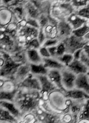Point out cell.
<instances>
[{"label":"cell","mask_w":89,"mask_h":123,"mask_svg":"<svg viewBox=\"0 0 89 123\" xmlns=\"http://www.w3.org/2000/svg\"><path fill=\"white\" fill-rule=\"evenodd\" d=\"M65 48L64 44H61L57 47L56 55L62 56L65 51Z\"/></svg>","instance_id":"22"},{"label":"cell","mask_w":89,"mask_h":123,"mask_svg":"<svg viewBox=\"0 0 89 123\" xmlns=\"http://www.w3.org/2000/svg\"><path fill=\"white\" fill-rule=\"evenodd\" d=\"M83 49L85 50V52L89 55V45L87 44L85 45L84 46Z\"/></svg>","instance_id":"37"},{"label":"cell","mask_w":89,"mask_h":123,"mask_svg":"<svg viewBox=\"0 0 89 123\" xmlns=\"http://www.w3.org/2000/svg\"><path fill=\"white\" fill-rule=\"evenodd\" d=\"M30 68L27 66L20 67L18 69V73L20 75H25L29 72Z\"/></svg>","instance_id":"19"},{"label":"cell","mask_w":89,"mask_h":123,"mask_svg":"<svg viewBox=\"0 0 89 123\" xmlns=\"http://www.w3.org/2000/svg\"><path fill=\"white\" fill-rule=\"evenodd\" d=\"M61 75L62 85L67 89H72L75 86L76 75L71 71H65L62 72Z\"/></svg>","instance_id":"2"},{"label":"cell","mask_w":89,"mask_h":123,"mask_svg":"<svg viewBox=\"0 0 89 123\" xmlns=\"http://www.w3.org/2000/svg\"><path fill=\"white\" fill-rule=\"evenodd\" d=\"M75 86L78 89L83 90L88 93L89 85L88 78L86 74H81L76 77Z\"/></svg>","instance_id":"3"},{"label":"cell","mask_w":89,"mask_h":123,"mask_svg":"<svg viewBox=\"0 0 89 123\" xmlns=\"http://www.w3.org/2000/svg\"><path fill=\"white\" fill-rule=\"evenodd\" d=\"M69 20L72 25L74 29L76 30L80 27L85 22V19L79 18L77 16H72L69 18Z\"/></svg>","instance_id":"12"},{"label":"cell","mask_w":89,"mask_h":123,"mask_svg":"<svg viewBox=\"0 0 89 123\" xmlns=\"http://www.w3.org/2000/svg\"><path fill=\"white\" fill-rule=\"evenodd\" d=\"M4 61L2 59L0 58V66H1L3 65Z\"/></svg>","instance_id":"38"},{"label":"cell","mask_w":89,"mask_h":123,"mask_svg":"<svg viewBox=\"0 0 89 123\" xmlns=\"http://www.w3.org/2000/svg\"><path fill=\"white\" fill-rule=\"evenodd\" d=\"M57 34L61 38H66L70 35L71 32V28L67 24L60 23L57 27Z\"/></svg>","instance_id":"7"},{"label":"cell","mask_w":89,"mask_h":123,"mask_svg":"<svg viewBox=\"0 0 89 123\" xmlns=\"http://www.w3.org/2000/svg\"><path fill=\"white\" fill-rule=\"evenodd\" d=\"M68 66L70 71L76 74H86L87 72V66L78 60L73 61Z\"/></svg>","instance_id":"4"},{"label":"cell","mask_w":89,"mask_h":123,"mask_svg":"<svg viewBox=\"0 0 89 123\" xmlns=\"http://www.w3.org/2000/svg\"><path fill=\"white\" fill-rule=\"evenodd\" d=\"M25 58V55L23 52L19 53L15 57V60L17 62H20Z\"/></svg>","instance_id":"29"},{"label":"cell","mask_w":89,"mask_h":123,"mask_svg":"<svg viewBox=\"0 0 89 123\" xmlns=\"http://www.w3.org/2000/svg\"><path fill=\"white\" fill-rule=\"evenodd\" d=\"M82 50L83 49H78L74 52L73 57H74L75 59L78 60L80 58Z\"/></svg>","instance_id":"33"},{"label":"cell","mask_w":89,"mask_h":123,"mask_svg":"<svg viewBox=\"0 0 89 123\" xmlns=\"http://www.w3.org/2000/svg\"><path fill=\"white\" fill-rule=\"evenodd\" d=\"M48 78L50 81L58 88L63 89L62 81V75L57 70H52L48 73Z\"/></svg>","instance_id":"5"},{"label":"cell","mask_w":89,"mask_h":123,"mask_svg":"<svg viewBox=\"0 0 89 123\" xmlns=\"http://www.w3.org/2000/svg\"><path fill=\"white\" fill-rule=\"evenodd\" d=\"M40 52L41 55L43 57H48L51 56L48 50L45 47L41 48L40 49Z\"/></svg>","instance_id":"27"},{"label":"cell","mask_w":89,"mask_h":123,"mask_svg":"<svg viewBox=\"0 0 89 123\" xmlns=\"http://www.w3.org/2000/svg\"><path fill=\"white\" fill-rule=\"evenodd\" d=\"M23 85L27 88L40 90L41 86L39 80L35 78H29L25 79L23 82Z\"/></svg>","instance_id":"10"},{"label":"cell","mask_w":89,"mask_h":123,"mask_svg":"<svg viewBox=\"0 0 89 123\" xmlns=\"http://www.w3.org/2000/svg\"><path fill=\"white\" fill-rule=\"evenodd\" d=\"M87 0H73V4L77 6H82L86 4Z\"/></svg>","instance_id":"30"},{"label":"cell","mask_w":89,"mask_h":123,"mask_svg":"<svg viewBox=\"0 0 89 123\" xmlns=\"http://www.w3.org/2000/svg\"><path fill=\"white\" fill-rule=\"evenodd\" d=\"M86 53L82 52L81 53L80 58L81 59V62L83 63L84 64L87 66H89V55H87Z\"/></svg>","instance_id":"20"},{"label":"cell","mask_w":89,"mask_h":123,"mask_svg":"<svg viewBox=\"0 0 89 123\" xmlns=\"http://www.w3.org/2000/svg\"><path fill=\"white\" fill-rule=\"evenodd\" d=\"M73 56L71 54H67L62 55L60 58V60L67 66H68L73 61Z\"/></svg>","instance_id":"18"},{"label":"cell","mask_w":89,"mask_h":123,"mask_svg":"<svg viewBox=\"0 0 89 123\" xmlns=\"http://www.w3.org/2000/svg\"><path fill=\"white\" fill-rule=\"evenodd\" d=\"M47 49L50 54V55L52 56L56 55L57 47H48Z\"/></svg>","instance_id":"31"},{"label":"cell","mask_w":89,"mask_h":123,"mask_svg":"<svg viewBox=\"0 0 89 123\" xmlns=\"http://www.w3.org/2000/svg\"><path fill=\"white\" fill-rule=\"evenodd\" d=\"M29 12L32 17L36 18L38 16L37 10L33 6H31L29 9Z\"/></svg>","instance_id":"28"},{"label":"cell","mask_w":89,"mask_h":123,"mask_svg":"<svg viewBox=\"0 0 89 123\" xmlns=\"http://www.w3.org/2000/svg\"><path fill=\"white\" fill-rule=\"evenodd\" d=\"M26 34L28 35H34L35 36L37 35V31L35 29L28 28L25 31Z\"/></svg>","instance_id":"26"},{"label":"cell","mask_w":89,"mask_h":123,"mask_svg":"<svg viewBox=\"0 0 89 123\" xmlns=\"http://www.w3.org/2000/svg\"><path fill=\"white\" fill-rule=\"evenodd\" d=\"M0 116L3 119L7 120H12L14 119L13 117L10 115L8 111L4 110L0 111Z\"/></svg>","instance_id":"21"},{"label":"cell","mask_w":89,"mask_h":123,"mask_svg":"<svg viewBox=\"0 0 89 123\" xmlns=\"http://www.w3.org/2000/svg\"><path fill=\"white\" fill-rule=\"evenodd\" d=\"M89 8H85L81 10L78 12V15L81 16L89 18Z\"/></svg>","instance_id":"23"},{"label":"cell","mask_w":89,"mask_h":123,"mask_svg":"<svg viewBox=\"0 0 89 123\" xmlns=\"http://www.w3.org/2000/svg\"><path fill=\"white\" fill-rule=\"evenodd\" d=\"M40 43L37 39H34L30 43V45L34 47L35 48H38L40 46Z\"/></svg>","instance_id":"32"},{"label":"cell","mask_w":89,"mask_h":123,"mask_svg":"<svg viewBox=\"0 0 89 123\" xmlns=\"http://www.w3.org/2000/svg\"><path fill=\"white\" fill-rule=\"evenodd\" d=\"M39 81L41 86V91L44 92H48L55 88L54 85L47 77L44 75H40Z\"/></svg>","instance_id":"6"},{"label":"cell","mask_w":89,"mask_h":123,"mask_svg":"<svg viewBox=\"0 0 89 123\" xmlns=\"http://www.w3.org/2000/svg\"><path fill=\"white\" fill-rule=\"evenodd\" d=\"M47 22V20L46 18L44 17H41L40 21V25L42 27L44 26Z\"/></svg>","instance_id":"35"},{"label":"cell","mask_w":89,"mask_h":123,"mask_svg":"<svg viewBox=\"0 0 89 123\" xmlns=\"http://www.w3.org/2000/svg\"><path fill=\"white\" fill-rule=\"evenodd\" d=\"M28 23L30 25L32 26H34L36 27H38L39 26L38 25L37 23L34 20H32V19H30V20L28 21Z\"/></svg>","instance_id":"36"},{"label":"cell","mask_w":89,"mask_h":123,"mask_svg":"<svg viewBox=\"0 0 89 123\" xmlns=\"http://www.w3.org/2000/svg\"><path fill=\"white\" fill-rule=\"evenodd\" d=\"M89 31V26L85 25L83 27H80L72 31L74 35L78 37L81 38L85 36Z\"/></svg>","instance_id":"16"},{"label":"cell","mask_w":89,"mask_h":123,"mask_svg":"<svg viewBox=\"0 0 89 123\" xmlns=\"http://www.w3.org/2000/svg\"><path fill=\"white\" fill-rule=\"evenodd\" d=\"M30 68L32 72L35 74L44 75L47 73V70L44 65L32 64Z\"/></svg>","instance_id":"13"},{"label":"cell","mask_w":89,"mask_h":123,"mask_svg":"<svg viewBox=\"0 0 89 123\" xmlns=\"http://www.w3.org/2000/svg\"><path fill=\"white\" fill-rule=\"evenodd\" d=\"M45 39L43 33L42 31H40L39 32L38 35V41L39 43H41L44 41Z\"/></svg>","instance_id":"34"},{"label":"cell","mask_w":89,"mask_h":123,"mask_svg":"<svg viewBox=\"0 0 89 123\" xmlns=\"http://www.w3.org/2000/svg\"><path fill=\"white\" fill-rule=\"evenodd\" d=\"M87 43L83 37H78L74 35L66 40L64 45L65 50L71 54L81 49Z\"/></svg>","instance_id":"1"},{"label":"cell","mask_w":89,"mask_h":123,"mask_svg":"<svg viewBox=\"0 0 89 123\" xmlns=\"http://www.w3.org/2000/svg\"><path fill=\"white\" fill-rule=\"evenodd\" d=\"M2 105L3 107L7 109L12 114L15 116H17L18 114V110L16 108L13 104L7 102H3Z\"/></svg>","instance_id":"17"},{"label":"cell","mask_w":89,"mask_h":123,"mask_svg":"<svg viewBox=\"0 0 89 123\" xmlns=\"http://www.w3.org/2000/svg\"><path fill=\"white\" fill-rule=\"evenodd\" d=\"M28 55L30 60L33 62L37 64L41 62V57L36 50H29L28 52Z\"/></svg>","instance_id":"15"},{"label":"cell","mask_w":89,"mask_h":123,"mask_svg":"<svg viewBox=\"0 0 89 123\" xmlns=\"http://www.w3.org/2000/svg\"><path fill=\"white\" fill-rule=\"evenodd\" d=\"M38 103V100L36 98L27 97L21 102L22 108L29 110L34 108Z\"/></svg>","instance_id":"9"},{"label":"cell","mask_w":89,"mask_h":123,"mask_svg":"<svg viewBox=\"0 0 89 123\" xmlns=\"http://www.w3.org/2000/svg\"><path fill=\"white\" fill-rule=\"evenodd\" d=\"M66 97L71 98L78 99L89 98V96L84 91L77 89H71L66 93Z\"/></svg>","instance_id":"8"},{"label":"cell","mask_w":89,"mask_h":123,"mask_svg":"<svg viewBox=\"0 0 89 123\" xmlns=\"http://www.w3.org/2000/svg\"><path fill=\"white\" fill-rule=\"evenodd\" d=\"M57 41L55 39H51L47 40L44 44V47H48L52 46L55 45L57 43Z\"/></svg>","instance_id":"24"},{"label":"cell","mask_w":89,"mask_h":123,"mask_svg":"<svg viewBox=\"0 0 89 123\" xmlns=\"http://www.w3.org/2000/svg\"><path fill=\"white\" fill-rule=\"evenodd\" d=\"M19 64H15L12 61L8 60L5 65L3 68L2 71V74H8L10 73L14 69H15L17 67L19 66Z\"/></svg>","instance_id":"14"},{"label":"cell","mask_w":89,"mask_h":123,"mask_svg":"<svg viewBox=\"0 0 89 123\" xmlns=\"http://www.w3.org/2000/svg\"><path fill=\"white\" fill-rule=\"evenodd\" d=\"M44 66L46 68H49L55 69H60L63 67V65L61 63L51 59L44 58Z\"/></svg>","instance_id":"11"},{"label":"cell","mask_w":89,"mask_h":123,"mask_svg":"<svg viewBox=\"0 0 89 123\" xmlns=\"http://www.w3.org/2000/svg\"><path fill=\"white\" fill-rule=\"evenodd\" d=\"M13 97V95L10 93L2 92L0 94V99H10Z\"/></svg>","instance_id":"25"}]
</instances>
